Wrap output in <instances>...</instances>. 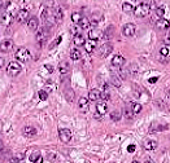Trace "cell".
I'll return each instance as SVG.
<instances>
[{
  "instance_id": "obj_30",
  "label": "cell",
  "mask_w": 170,
  "mask_h": 163,
  "mask_svg": "<svg viewBox=\"0 0 170 163\" xmlns=\"http://www.w3.org/2000/svg\"><path fill=\"white\" fill-rule=\"evenodd\" d=\"M78 25H79L80 29H88V27H90V25H91V22H90V20H88V18L83 17L82 20H80V22H79Z\"/></svg>"
},
{
  "instance_id": "obj_23",
  "label": "cell",
  "mask_w": 170,
  "mask_h": 163,
  "mask_svg": "<svg viewBox=\"0 0 170 163\" xmlns=\"http://www.w3.org/2000/svg\"><path fill=\"white\" fill-rule=\"evenodd\" d=\"M53 16H55L56 22L58 24V22H61L62 18H64V11H62L61 8H56V9H53Z\"/></svg>"
},
{
  "instance_id": "obj_36",
  "label": "cell",
  "mask_w": 170,
  "mask_h": 163,
  "mask_svg": "<svg viewBox=\"0 0 170 163\" xmlns=\"http://www.w3.org/2000/svg\"><path fill=\"white\" fill-rule=\"evenodd\" d=\"M164 14H165V8H164V7H157V8H156V16L159 18H162V17H164Z\"/></svg>"
},
{
  "instance_id": "obj_34",
  "label": "cell",
  "mask_w": 170,
  "mask_h": 163,
  "mask_svg": "<svg viewBox=\"0 0 170 163\" xmlns=\"http://www.w3.org/2000/svg\"><path fill=\"white\" fill-rule=\"evenodd\" d=\"M110 118H112V121H114V122H117V121H120L121 119V112H112L110 113Z\"/></svg>"
},
{
  "instance_id": "obj_37",
  "label": "cell",
  "mask_w": 170,
  "mask_h": 163,
  "mask_svg": "<svg viewBox=\"0 0 170 163\" xmlns=\"http://www.w3.org/2000/svg\"><path fill=\"white\" fill-rule=\"evenodd\" d=\"M132 117H134V112H132V109L131 108H126V109H125V118L131 119Z\"/></svg>"
},
{
  "instance_id": "obj_20",
  "label": "cell",
  "mask_w": 170,
  "mask_h": 163,
  "mask_svg": "<svg viewBox=\"0 0 170 163\" xmlns=\"http://www.w3.org/2000/svg\"><path fill=\"white\" fill-rule=\"evenodd\" d=\"M38 25H39V21H38V18H36V17L29 18V21H27V27L30 29V30L35 31L36 29H38Z\"/></svg>"
},
{
  "instance_id": "obj_32",
  "label": "cell",
  "mask_w": 170,
  "mask_h": 163,
  "mask_svg": "<svg viewBox=\"0 0 170 163\" xmlns=\"http://www.w3.org/2000/svg\"><path fill=\"white\" fill-rule=\"evenodd\" d=\"M134 7H132L130 3H123L122 4V11L125 12V13H131V12H134Z\"/></svg>"
},
{
  "instance_id": "obj_33",
  "label": "cell",
  "mask_w": 170,
  "mask_h": 163,
  "mask_svg": "<svg viewBox=\"0 0 170 163\" xmlns=\"http://www.w3.org/2000/svg\"><path fill=\"white\" fill-rule=\"evenodd\" d=\"M101 99L104 100V101H107V100L110 99V93H109V90H108V86L107 84L104 86V91L101 92Z\"/></svg>"
},
{
  "instance_id": "obj_17",
  "label": "cell",
  "mask_w": 170,
  "mask_h": 163,
  "mask_svg": "<svg viewBox=\"0 0 170 163\" xmlns=\"http://www.w3.org/2000/svg\"><path fill=\"white\" fill-rule=\"evenodd\" d=\"M88 100L87 97H80L79 101H78V108L80 112H87V109H88Z\"/></svg>"
},
{
  "instance_id": "obj_24",
  "label": "cell",
  "mask_w": 170,
  "mask_h": 163,
  "mask_svg": "<svg viewBox=\"0 0 170 163\" xmlns=\"http://www.w3.org/2000/svg\"><path fill=\"white\" fill-rule=\"evenodd\" d=\"M151 130L152 131H165L168 130V124H161V123L154 122L151 124Z\"/></svg>"
},
{
  "instance_id": "obj_46",
  "label": "cell",
  "mask_w": 170,
  "mask_h": 163,
  "mask_svg": "<svg viewBox=\"0 0 170 163\" xmlns=\"http://www.w3.org/2000/svg\"><path fill=\"white\" fill-rule=\"evenodd\" d=\"M101 117H103V115H101V114H99L98 112H96V114L94 115V118H95V119H98V121H101Z\"/></svg>"
},
{
  "instance_id": "obj_54",
  "label": "cell",
  "mask_w": 170,
  "mask_h": 163,
  "mask_svg": "<svg viewBox=\"0 0 170 163\" xmlns=\"http://www.w3.org/2000/svg\"><path fill=\"white\" fill-rule=\"evenodd\" d=\"M132 163H139V162H138V161H134V162H132Z\"/></svg>"
},
{
  "instance_id": "obj_41",
  "label": "cell",
  "mask_w": 170,
  "mask_h": 163,
  "mask_svg": "<svg viewBox=\"0 0 170 163\" xmlns=\"http://www.w3.org/2000/svg\"><path fill=\"white\" fill-rule=\"evenodd\" d=\"M38 96H39V99H40L42 101H46V100L48 99V93H47L46 91H39Z\"/></svg>"
},
{
  "instance_id": "obj_11",
  "label": "cell",
  "mask_w": 170,
  "mask_h": 163,
  "mask_svg": "<svg viewBox=\"0 0 170 163\" xmlns=\"http://www.w3.org/2000/svg\"><path fill=\"white\" fill-rule=\"evenodd\" d=\"M12 22H13V14L8 11L4 12L2 14V24L4 26H9V25H12Z\"/></svg>"
},
{
  "instance_id": "obj_29",
  "label": "cell",
  "mask_w": 170,
  "mask_h": 163,
  "mask_svg": "<svg viewBox=\"0 0 170 163\" xmlns=\"http://www.w3.org/2000/svg\"><path fill=\"white\" fill-rule=\"evenodd\" d=\"M113 33H114V27H113V26H109V27L107 29V30H105L104 35H103V38L108 40V39H110V38L113 36Z\"/></svg>"
},
{
  "instance_id": "obj_12",
  "label": "cell",
  "mask_w": 170,
  "mask_h": 163,
  "mask_svg": "<svg viewBox=\"0 0 170 163\" xmlns=\"http://www.w3.org/2000/svg\"><path fill=\"white\" fill-rule=\"evenodd\" d=\"M29 18H30V14H29V11L27 9H21L17 14V21L20 24H24V22H27Z\"/></svg>"
},
{
  "instance_id": "obj_13",
  "label": "cell",
  "mask_w": 170,
  "mask_h": 163,
  "mask_svg": "<svg viewBox=\"0 0 170 163\" xmlns=\"http://www.w3.org/2000/svg\"><path fill=\"white\" fill-rule=\"evenodd\" d=\"M100 38H103V33L98 29H92V30L88 31V39H92V40H96L98 42Z\"/></svg>"
},
{
  "instance_id": "obj_5",
  "label": "cell",
  "mask_w": 170,
  "mask_h": 163,
  "mask_svg": "<svg viewBox=\"0 0 170 163\" xmlns=\"http://www.w3.org/2000/svg\"><path fill=\"white\" fill-rule=\"evenodd\" d=\"M113 51V46L110 43H104L103 46H100V48H99V56L100 57H107V56H109L110 55V52Z\"/></svg>"
},
{
  "instance_id": "obj_16",
  "label": "cell",
  "mask_w": 170,
  "mask_h": 163,
  "mask_svg": "<svg viewBox=\"0 0 170 163\" xmlns=\"http://www.w3.org/2000/svg\"><path fill=\"white\" fill-rule=\"evenodd\" d=\"M143 146L147 150H154L157 148V141L156 140H152V139H147L144 141V144H143Z\"/></svg>"
},
{
  "instance_id": "obj_42",
  "label": "cell",
  "mask_w": 170,
  "mask_h": 163,
  "mask_svg": "<svg viewBox=\"0 0 170 163\" xmlns=\"http://www.w3.org/2000/svg\"><path fill=\"white\" fill-rule=\"evenodd\" d=\"M135 149H136V146H135L134 144L127 146V150H129V153H134V152H135Z\"/></svg>"
},
{
  "instance_id": "obj_51",
  "label": "cell",
  "mask_w": 170,
  "mask_h": 163,
  "mask_svg": "<svg viewBox=\"0 0 170 163\" xmlns=\"http://www.w3.org/2000/svg\"><path fill=\"white\" fill-rule=\"evenodd\" d=\"M18 163H25V159H24V157L21 158V155L18 157Z\"/></svg>"
},
{
  "instance_id": "obj_50",
  "label": "cell",
  "mask_w": 170,
  "mask_h": 163,
  "mask_svg": "<svg viewBox=\"0 0 170 163\" xmlns=\"http://www.w3.org/2000/svg\"><path fill=\"white\" fill-rule=\"evenodd\" d=\"M9 163H18V159H17V158H12V159L9 161Z\"/></svg>"
},
{
  "instance_id": "obj_3",
  "label": "cell",
  "mask_w": 170,
  "mask_h": 163,
  "mask_svg": "<svg viewBox=\"0 0 170 163\" xmlns=\"http://www.w3.org/2000/svg\"><path fill=\"white\" fill-rule=\"evenodd\" d=\"M22 68H21V65L16 61H12L9 62V65L7 66V73H8V75L9 77H17L18 74L21 73Z\"/></svg>"
},
{
  "instance_id": "obj_28",
  "label": "cell",
  "mask_w": 170,
  "mask_h": 163,
  "mask_svg": "<svg viewBox=\"0 0 170 163\" xmlns=\"http://www.w3.org/2000/svg\"><path fill=\"white\" fill-rule=\"evenodd\" d=\"M82 18H83V16H82V13H80V12H74V13H71V21L74 22V24H79Z\"/></svg>"
},
{
  "instance_id": "obj_8",
  "label": "cell",
  "mask_w": 170,
  "mask_h": 163,
  "mask_svg": "<svg viewBox=\"0 0 170 163\" xmlns=\"http://www.w3.org/2000/svg\"><path fill=\"white\" fill-rule=\"evenodd\" d=\"M47 38H48V30H47L46 27H42L40 30L36 33V35H35V39H36V42H38L39 44H42L43 42H46Z\"/></svg>"
},
{
  "instance_id": "obj_2",
  "label": "cell",
  "mask_w": 170,
  "mask_h": 163,
  "mask_svg": "<svg viewBox=\"0 0 170 163\" xmlns=\"http://www.w3.org/2000/svg\"><path fill=\"white\" fill-rule=\"evenodd\" d=\"M14 57H16V60L20 61V62H27L29 60H30V52H29L27 48L25 47H22V48H18L17 52H16V55H14Z\"/></svg>"
},
{
  "instance_id": "obj_52",
  "label": "cell",
  "mask_w": 170,
  "mask_h": 163,
  "mask_svg": "<svg viewBox=\"0 0 170 163\" xmlns=\"http://www.w3.org/2000/svg\"><path fill=\"white\" fill-rule=\"evenodd\" d=\"M4 7H5V5H4V2H3V0H0V11H2Z\"/></svg>"
},
{
  "instance_id": "obj_22",
  "label": "cell",
  "mask_w": 170,
  "mask_h": 163,
  "mask_svg": "<svg viewBox=\"0 0 170 163\" xmlns=\"http://www.w3.org/2000/svg\"><path fill=\"white\" fill-rule=\"evenodd\" d=\"M85 43H86V40H85V36L80 34V33H78V34H76L74 35V44L76 46H85Z\"/></svg>"
},
{
  "instance_id": "obj_38",
  "label": "cell",
  "mask_w": 170,
  "mask_h": 163,
  "mask_svg": "<svg viewBox=\"0 0 170 163\" xmlns=\"http://www.w3.org/2000/svg\"><path fill=\"white\" fill-rule=\"evenodd\" d=\"M169 53H170V51H169V48H168L166 46L161 47V49H160V55H161L162 57H168V56H169Z\"/></svg>"
},
{
  "instance_id": "obj_31",
  "label": "cell",
  "mask_w": 170,
  "mask_h": 163,
  "mask_svg": "<svg viewBox=\"0 0 170 163\" xmlns=\"http://www.w3.org/2000/svg\"><path fill=\"white\" fill-rule=\"evenodd\" d=\"M110 82H112V84L114 87H121V77H117V75H113L110 77Z\"/></svg>"
},
{
  "instance_id": "obj_26",
  "label": "cell",
  "mask_w": 170,
  "mask_h": 163,
  "mask_svg": "<svg viewBox=\"0 0 170 163\" xmlns=\"http://www.w3.org/2000/svg\"><path fill=\"white\" fill-rule=\"evenodd\" d=\"M35 128L34 127H31V126H27V127H25L24 128V136H26V137H33L34 135H35Z\"/></svg>"
},
{
  "instance_id": "obj_6",
  "label": "cell",
  "mask_w": 170,
  "mask_h": 163,
  "mask_svg": "<svg viewBox=\"0 0 170 163\" xmlns=\"http://www.w3.org/2000/svg\"><path fill=\"white\" fill-rule=\"evenodd\" d=\"M42 18L47 22V25H52L53 22H56L55 16H53V11H51V9L43 11L42 12Z\"/></svg>"
},
{
  "instance_id": "obj_53",
  "label": "cell",
  "mask_w": 170,
  "mask_h": 163,
  "mask_svg": "<svg viewBox=\"0 0 170 163\" xmlns=\"http://www.w3.org/2000/svg\"><path fill=\"white\" fill-rule=\"evenodd\" d=\"M154 82H157V78H151L149 79V83H154Z\"/></svg>"
},
{
  "instance_id": "obj_14",
  "label": "cell",
  "mask_w": 170,
  "mask_h": 163,
  "mask_svg": "<svg viewBox=\"0 0 170 163\" xmlns=\"http://www.w3.org/2000/svg\"><path fill=\"white\" fill-rule=\"evenodd\" d=\"M123 64H125V57L121 55H116L112 58V65L116 66V68H122Z\"/></svg>"
},
{
  "instance_id": "obj_43",
  "label": "cell",
  "mask_w": 170,
  "mask_h": 163,
  "mask_svg": "<svg viewBox=\"0 0 170 163\" xmlns=\"http://www.w3.org/2000/svg\"><path fill=\"white\" fill-rule=\"evenodd\" d=\"M61 39H62V38H61V36H58V38H57V39H56V40H55V42L52 43V46H51V48H52V47H56V46H57V44H58V43H60V42H61Z\"/></svg>"
},
{
  "instance_id": "obj_35",
  "label": "cell",
  "mask_w": 170,
  "mask_h": 163,
  "mask_svg": "<svg viewBox=\"0 0 170 163\" xmlns=\"http://www.w3.org/2000/svg\"><path fill=\"white\" fill-rule=\"evenodd\" d=\"M131 109H132V112H134V114H139L142 112V105H140V104H132Z\"/></svg>"
},
{
  "instance_id": "obj_45",
  "label": "cell",
  "mask_w": 170,
  "mask_h": 163,
  "mask_svg": "<svg viewBox=\"0 0 170 163\" xmlns=\"http://www.w3.org/2000/svg\"><path fill=\"white\" fill-rule=\"evenodd\" d=\"M44 68H46V70L48 71V73H53V68L51 65H44Z\"/></svg>"
},
{
  "instance_id": "obj_9",
  "label": "cell",
  "mask_w": 170,
  "mask_h": 163,
  "mask_svg": "<svg viewBox=\"0 0 170 163\" xmlns=\"http://www.w3.org/2000/svg\"><path fill=\"white\" fill-rule=\"evenodd\" d=\"M13 49V42L11 39H5L0 43V51L4 52V53H9Z\"/></svg>"
},
{
  "instance_id": "obj_4",
  "label": "cell",
  "mask_w": 170,
  "mask_h": 163,
  "mask_svg": "<svg viewBox=\"0 0 170 163\" xmlns=\"http://www.w3.org/2000/svg\"><path fill=\"white\" fill-rule=\"evenodd\" d=\"M58 139H60V141L64 143V144L70 143V140H71V131L68 130V128H61L60 131H58Z\"/></svg>"
},
{
  "instance_id": "obj_15",
  "label": "cell",
  "mask_w": 170,
  "mask_h": 163,
  "mask_svg": "<svg viewBox=\"0 0 170 163\" xmlns=\"http://www.w3.org/2000/svg\"><path fill=\"white\" fill-rule=\"evenodd\" d=\"M101 99V92L99 90H91L90 92H88V100L90 101H99Z\"/></svg>"
},
{
  "instance_id": "obj_25",
  "label": "cell",
  "mask_w": 170,
  "mask_h": 163,
  "mask_svg": "<svg viewBox=\"0 0 170 163\" xmlns=\"http://www.w3.org/2000/svg\"><path fill=\"white\" fill-rule=\"evenodd\" d=\"M80 57H82V53H80L79 49L74 48V49L70 51V58H71L73 61H78V60H80Z\"/></svg>"
},
{
  "instance_id": "obj_48",
  "label": "cell",
  "mask_w": 170,
  "mask_h": 163,
  "mask_svg": "<svg viewBox=\"0 0 170 163\" xmlns=\"http://www.w3.org/2000/svg\"><path fill=\"white\" fill-rule=\"evenodd\" d=\"M46 4H47V5H49V7H52V5L55 4V2H53V0H47Z\"/></svg>"
},
{
  "instance_id": "obj_18",
  "label": "cell",
  "mask_w": 170,
  "mask_h": 163,
  "mask_svg": "<svg viewBox=\"0 0 170 163\" xmlns=\"http://www.w3.org/2000/svg\"><path fill=\"white\" fill-rule=\"evenodd\" d=\"M96 112H98L99 114H101V115H104V114L108 112V105H107V102H105V101L99 102L98 105H96Z\"/></svg>"
},
{
  "instance_id": "obj_39",
  "label": "cell",
  "mask_w": 170,
  "mask_h": 163,
  "mask_svg": "<svg viewBox=\"0 0 170 163\" xmlns=\"http://www.w3.org/2000/svg\"><path fill=\"white\" fill-rule=\"evenodd\" d=\"M39 157H40V153H39L38 150L34 152V153H31V154H30V161H31V163H33V162H35V161L38 159Z\"/></svg>"
},
{
  "instance_id": "obj_47",
  "label": "cell",
  "mask_w": 170,
  "mask_h": 163,
  "mask_svg": "<svg viewBox=\"0 0 170 163\" xmlns=\"http://www.w3.org/2000/svg\"><path fill=\"white\" fill-rule=\"evenodd\" d=\"M4 64H5V60H4L3 57H0V69H2L3 66H4Z\"/></svg>"
},
{
  "instance_id": "obj_27",
  "label": "cell",
  "mask_w": 170,
  "mask_h": 163,
  "mask_svg": "<svg viewBox=\"0 0 170 163\" xmlns=\"http://www.w3.org/2000/svg\"><path fill=\"white\" fill-rule=\"evenodd\" d=\"M101 18H103V16H101L100 13H94L92 17H91V20H90L91 25H92V26H96V25H98L99 22L101 21Z\"/></svg>"
},
{
  "instance_id": "obj_49",
  "label": "cell",
  "mask_w": 170,
  "mask_h": 163,
  "mask_svg": "<svg viewBox=\"0 0 170 163\" xmlns=\"http://www.w3.org/2000/svg\"><path fill=\"white\" fill-rule=\"evenodd\" d=\"M33 163H43V158H42V157H39L38 159H36L35 162H33Z\"/></svg>"
},
{
  "instance_id": "obj_7",
  "label": "cell",
  "mask_w": 170,
  "mask_h": 163,
  "mask_svg": "<svg viewBox=\"0 0 170 163\" xmlns=\"http://www.w3.org/2000/svg\"><path fill=\"white\" fill-rule=\"evenodd\" d=\"M135 31H136V27H135L134 24H126V25L122 27V34L125 36H127V38H130V36H134Z\"/></svg>"
},
{
  "instance_id": "obj_44",
  "label": "cell",
  "mask_w": 170,
  "mask_h": 163,
  "mask_svg": "<svg viewBox=\"0 0 170 163\" xmlns=\"http://www.w3.org/2000/svg\"><path fill=\"white\" fill-rule=\"evenodd\" d=\"M164 42H165V44H170V33H168V34L165 35Z\"/></svg>"
},
{
  "instance_id": "obj_19",
  "label": "cell",
  "mask_w": 170,
  "mask_h": 163,
  "mask_svg": "<svg viewBox=\"0 0 170 163\" xmlns=\"http://www.w3.org/2000/svg\"><path fill=\"white\" fill-rule=\"evenodd\" d=\"M95 48H96V40L90 39L88 42L85 43V49H86L87 53H92V52L95 51Z\"/></svg>"
},
{
  "instance_id": "obj_10",
  "label": "cell",
  "mask_w": 170,
  "mask_h": 163,
  "mask_svg": "<svg viewBox=\"0 0 170 163\" xmlns=\"http://www.w3.org/2000/svg\"><path fill=\"white\" fill-rule=\"evenodd\" d=\"M170 27V22L166 20V18H159V21H156V29L157 30H161V31H165Z\"/></svg>"
},
{
  "instance_id": "obj_21",
  "label": "cell",
  "mask_w": 170,
  "mask_h": 163,
  "mask_svg": "<svg viewBox=\"0 0 170 163\" xmlns=\"http://www.w3.org/2000/svg\"><path fill=\"white\" fill-rule=\"evenodd\" d=\"M58 70H60L61 75H66V74L69 73V70H70V66H69V64L66 61H62V62H60V65H58Z\"/></svg>"
},
{
  "instance_id": "obj_40",
  "label": "cell",
  "mask_w": 170,
  "mask_h": 163,
  "mask_svg": "<svg viewBox=\"0 0 170 163\" xmlns=\"http://www.w3.org/2000/svg\"><path fill=\"white\" fill-rule=\"evenodd\" d=\"M65 96H66V99H68V101H73V97H74V92H73L71 90H68V91H65Z\"/></svg>"
},
{
  "instance_id": "obj_1",
  "label": "cell",
  "mask_w": 170,
  "mask_h": 163,
  "mask_svg": "<svg viewBox=\"0 0 170 163\" xmlns=\"http://www.w3.org/2000/svg\"><path fill=\"white\" fill-rule=\"evenodd\" d=\"M149 11H151V3L149 2H143L142 4H139L134 9V14L138 18H142V17H145L147 14L149 13Z\"/></svg>"
}]
</instances>
